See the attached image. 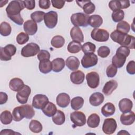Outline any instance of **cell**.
<instances>
[{"instance_id": "484cf974", "label": "cell", "mask_w": 135, "mask_h": 135, "mask_svg": "<svg viewBox=\"0 0 135 135\" xmlns=\"http://www.w3.org/2000/svg\"><path fill=\"white\" fill-rule=\"evenodd\" d=\"M23 81L18 78H14L12 79L9 83V87L11 90L18 92L21 90L24 86Z\"/></svg>"}, {"instance_id": "11a10c76", "label": "cell", "mask_w": 135, "mask_h": 135, "mask_svg": "<svg viewBox=\"0 0 135 135\" xmlns=\"http://www.w3.org/2000/svg\"><path fill=\"white\" fill-rule=\"evenodd\" d=\"M8 100L7 94L3 92H0V104H3L5 103Z\"/></svg>"}, {"instance_id": "7a4b0ae2", "label": "cell", "mask_w": 135, "mask_h": 135, "mask_svg": "<svg viewBox=\"0 0 135 135\" xmlns=\"http://www.w3.org/2000/svg\"><path fill=\"white\" fill-rule=\"evenodd\" d=\"M32 105L25 104L15 107L12 112L13 119L15 121H20L24 118L32 119L35 115V111Z\"/></svg>"}, {"instance_id": "db71d44e", "label": "cell", "mask_w": 135, "mask_h": 135, "mask_svg": "<svg viewBox=\"0 0 135 135\" xmlns=\"http://www.w3.org/2000/svg\"><path fill=\"white\" fill-rule=\"evenodd\" d=\"M25 7L28 10H32L35 7V1H23Z\"/></svg>"}, {"instance_id": "277c9868", "label": "cell", "mask_w": 135, "mask_h": 135, "mask_svg": "<svg viewBox=\"0 0 135 135\" xmlns=\"http://www.w3.org/2000/svg\"><path fill=\"white\" fill-rule=\"evenodd\" d=\"M23 1H12L10 2L6 8L8 17L21 14L20 12L24 8Z\"/></svg>"}, {"instance_id": "603a6c76", "label": "cell", "mask_w": 135, "mask_h": 135, "mask_svg": "<svg viewBox=\"0 0 135 135\" xmlns=\"http://www.w3.org/2000/svg\"><path fill=\"white\" fill-rule=\"evenodd\" d=\"M57 104L61 108H66L70 102V97L66 93H61L57 95L56 99Z\"/></svg>"}, {"instance_id": "f1b7e54d", "label": "cell", "mask_w": 135, "mask_h": 135, "mask_svg": "<svg viewBox=\"0 0 135 135\" xmlns=\"http://www.w3.org/2000/svg\"><path fill=\"white\" fill-rule=\"evenodd\" d=\"M115 111V108L114 104L111 102L106 103L101 108L102 114L106 117L112 115Z\"/></svg>"}, {"instance_id": "30bf717a", "label": "cell", "mask_w": 135, "mask_h": 135, "mask_svg": "<svg viewBox=\"0 0 135 135\" xmlns=\"http://www.w3.org/2000/svg\"><path fill=\"white\" fill-rule=\"evenodd\" d=\"M57 13L53 11H51L45 14L44 17V23L46 27L49 28H53L57 23Z\"/></svg>"}, {"instance_id": "bcb514c9", "label": "cell", "mask_w": 135, "mask_h": 135, "mask_svg": "<svg viewBox=\"0 0 135 135\" xmlns=\"http://www.w3.org/2000/svg\"><path fill=\"white\" fill-rule=\"evenodd\" d=\"M110 49L106 46H102L98 50V55L102 58L107 57L110 54Z\"/></svg>"}, {"instance_id": "ee69618b", "label": "cell", "mask_w": 135, "mask_h": 135, "mask_svg": "<svg viewBox=\"0 0 135 135\" xmlns=\"http://www.w3.org/2000/svg\"><path fill=\"white\" fill-rule=\"evenodd\" d=\"M112 19L114 22H120L122 21L124 17V13L122 9L113 12L111 15Z\"/></svg>"}, {"instance_id": "7dc6e473", "label": "cell", "mask_w": 135, "mask_h": 135, "mask_svg": "<svg viewBox=\"0 0 135 135\" xmlns=\"http://www.w3.org/2000/svg\"><path fill=\"white\" fill-rule=\"evenodd\" d=\"M37 57L38 60L40 61L49 60L50 58V53L45 50H41L38 53L37 55Z\"/></svg>"}, {"instance_id": "8d00e7d4", "label": "cell", "mask_w": 135, "mask_h": 135, "mask_svg": "<svg viewBox=\"0 0 135 135\" xmlns=\"http://www.w3.org/2000/svg\"><path fill=\"white\" fill-rule=\"evenodd\" d=\"M0 120L2 123L3 124H10L13 120V115L11 112L7 110L3 111L0 115Z\"/></svg>"}, {"instance_id": "d4e9b609", "label": "cell", "mask_w": 135, "mask_h": 135, "mask_svg": "<svg viewBox=\"0 0 135 135\" xmlns=\"http://www.w3.org/2000/svg\"><path fill=\"white\" fill-rule=\"evenodd\" d=\"M118 87V83L115 80H111L105 83L102 92L105 95H110Z\"/></svg>"}, {"instance_id": "ba28073f", "label": "cell", "mask_w": 135, "mask_h": 135, "mask_svg": "<svg viewBox=\"0 0 135 135\" xmlns=\"http://www.w3.org/2000/svg\"><path fill=\"white\" fill-rule=\"evenodd\" d=\"M70 119L73 123V127H82L86 123V117L81 111H74L70 114Z\"/></svg>"}, {"instance_id": "ac0fdd59", "label": "cell", "mask_w": 135, "mask_h": 135, "mask_svg": "<svg viewBox=\"0 0 135 135\" xmlns=\"http://www.w3.org/2000/svg\"><path fill=\"white\" fill-rule=\"evenodd\" d=\"M24 30L30 35H34L37 31V23L33 20H27L23 25Z\"/></svg>"}, {"instance_id": "d590c367", "label": "cell", "mask_w": 135, "mask_h": 135, "mask_svg": "<svg viewBox=\"0 0 135 135\" xmlns=\"http://www.w3.org/2000/svg\"><path fill=\"white\" fill-rule=\"evenodd\" d=\"M51 44L55 48H61L65 44L64 38L61 35H56L52 38Z\"/></svg>"}, {"instance_id": "60d3db41", "label": "cell", "mask_w": 135, "mask_h": 135, "mask_svg": "<svg viewBox=\"0 0 135 135\" xmlns=\"http://www.w3.org/2000/svg\"><path fill=\"white\" fill-rule=\"evenodd\" d=\"M130 30V26L129 23L126 21H122L118 23L117 25V30L118 31L127 34Z\"/></svg>"}, {"instance_id": "e0dca14e", "label": "cell", "mask_w": 135, "mask_h": 135, "mask_svg": "<svg viewBox=\"0 0 135 135\" xmlns=\"http://www.w3.org/2000/svg\"><path fill=\"white\" fill-rule=\"evenodd\" d=\"M76 3L81 7L85 14H91L94 12L95 6L90 0L89 1H76Z\"/></svg>"}, {"instance_id": "4dcf8cb0", "label": "cell", "mask_w": 135, "mask_h": 135, "mask_svg": "<svg viewBox=\"0 0 135 135\" xmlns=\"http://www.w3.org/2000/svg\"><path fill=\"white\" fill-rule=\"evenodd\" d=\"M42 112L44 114L49 117H52L57 111V108L56 105L52 102H49L42 109Z\"/></svg>"}, {"instance_id": "3957f363", "label": "cell", "mask_w": 135, "mask_h": 135, "mask_svg": "<svg viewBox=\"0 0 135 135\" xmlns=\"http://www.w3.org/2000/svg\"><path fill=\"white\" fill-rule=\"evenodd\" d=\"M130 50L123 46H120L116 51L115 54L112 57V64L117 68H122L126 62V58L130 54Z\"/></svg>"}, {"instance_id": "b9f144b4", "label": "cell", "mask_w": 135, "mask_h": 135, "mask_svg": "<svg viewBox=\"0 0 135 135\" xmlns=\"http://www.w3.org/2000/svg\"><path fill=\"white\" fill-rule=\"evenodd\" d=\"M95 49L96 46L95 44L90 42H86L82 45V51L85 54L88 53H94L95 51Z\"/></svg>"}, {"instance_id": "9f6ffc18", "label": "cell", "mask_w": 135, "mask_h": 135, "mask_svg": "<svg viewBox=\"0 0 135 135\" xmlns=\"http://www.w3.org/2000/svg\"><path fill=\"white\" fill-rule=\"evenodd\" d=\"M20 134V133L15 132L11 129H7L2 130L0 132L1 135H2V134Z\"/></svg>"}, {"instance_id": "e575fe53", "label": "cell", "mask_w": 135, "mask_h": 135, "mask_svg": "<svg viewBox=\"0 0 135 135\" xmlns=\"http://www.w3.org/2000/svg\"><path fill=\"white\" fill-rule=\"evenodd\" d=\"M84 99L81 97L73 98L71 101V107L72 109L78 110L80 109L83 105Z\"/></svg>"}, {"instance_id": "74e56055", "label": "cell", "mask_w": 135, "mask_h": 135, "mask_svg": "<svg viewBox=\"0 0 135 135\" xmlns=\"http://www.w3.org/2000/svg\"><path fill=\"white\" fill-rule=\"evenodd\" d=\"M67 49L69 52L71 53H77L82 49V45L80 43L75 41H71L69 43Z\"/></svg>"}, {"instance_id": "836d02e7", "label": "cell", "mask_w": 135, "mask_h": 135, "mask_svg": "<svg viewBox=\"0 0 135 135\" xmlns=\"http://www.w3.org/2000/svg\"><path fill=\"white\" fill-rule=\"evenodd\" d=\"M52 121L56 125L63 124L65 121V116L64 112L61 110H57L52 116Z\"/></svg>"}, {"instance_id": "8fae6325", "label": "cell", "mask_w": 135, "mask_h": 135, "mask_svg": "<svg viewBox=\"0 0 135 135\" xmlns=\"http://www.w3.org/2000/svg\"><path fill=\"white\" fill-rule=\"evenodd\" d=\"M98 61L97 55L94 53L85 54L81 60V64L84 68H89L95 65Z\"/></svg>"}, {"instance_id": "9c48e42d", "label": "cell", "mask_w": 135, "mask_h": 135, "mask_svg": "<svg viewBox=\"0 0 135 135\" xmlns=\"http://www.w3.org/2000/svg\"><path fill=\"white\" fill-rule=\"evenodd\" d=\"M91 36L93 40L97 42H106L109 38V33L105 30L96 28L92 31Z\"/></svg>"}, {"instance_id": "f6af8a7d", "label": "cell", "mask_w": 135, "mask_h": 135, "mask_svg": "<svg viewBox=\"0 0 135 135\" xmlns=\"http://www.w3.org/2000/svg\"><path fill=\"white\" fill-rule=\"evenodd\" d=\"M16 40L18 44L23 45L28 41L29 36L27 33L21 32L17 35Z\"/></svg>"}, {"instance_id": "52a82bcc", "label": "cell", "mask_w": 135, "mask_h": 135, "mask_svg": "<svg viewBox=\"0 0 135 135\" xmlns=\"http://www.w3.org/2000/svg\"><path fill=\"white\" fill-rule=\"evenodd\" d=\"M40 51V46L35 43H30L24 46L21 50V55L25 57L34 56Z\"/></svg>"}, {"instance_id": "f35d334b", "label": "cell", "mask_w": 135, "mask_h": 135, "mask_svg": "<svg viewBox=\"0 0 135 135\" xmlns=\"http://www.w3.org/2000/svg\"><path fill=\"white\" fill-rule=\"evenodd\" d=\"M30 130L34 133H39L42 131L43 127L41 122L36 120H32L29 124Z\"/></svg>"}, {"instance_id": "ab89813d", "label": "cell", "mask_w": 135, "mask_h": 135, "mask_svg": "<svg viewBox=\"0 0 135 135\" xmlns=\"http://www.w3.org/2000/svg\"><path fill=\"white\" fill-rule=\"evenodd\" d=\"M12 31V28L9 23L6 22L1 23L0 25V33L3 36H8Z\"/></svg>"}, {"instance_id": "7c38bea8", "label": "cell", "mask_w": 135, "mask_h": 135, "mask_svg": "<svg viewBox=\"0 0 135 135\" xmlns=\"http://www.w3.org/2000/svg\"><path fill=\"white\" fill-rule=\"evenodd\" d=\"M117 127L115 120L113 118H107L104 120L102 126V131L107 134H113Z\"/></svg>"}, {"instance_id": "9a60e30c", "label": "cell", "mask_w": 135, "mask_h": 135, "mask_svg": "<svg viewBox=\"0 0 135 135\" xmlns=\"http://www.w3.org/2000/svg\"><path fill=\"white\" fill-rule=\"evenodd\" d=\"M88 85L91 89L97 88L100 83L99 75L97 72H91L86 75Z\"/></svg>"}, {"instance_id": "681fc988", "label": "cell", "mask_w": 135, "mask_h": 135, "mask_svg": "<svg viewBox=\"0 0 135 135\" xmlns=\"http://www.w3.org/2000/svg\"><path fill=\"white\" fill-rule=\"evenodd\" d=\"M126 70L127 72L131 75H133L135 74V62L133 60L130 61L128 63Z\"/></svg>"}, {"instance_id": "f907efd6", "label": "cell", "mask_w": 135, "mask_h": 135, "mask_svg": "<svg viewBox=\"0 0 135 135\" xmlns=\"http://www.w3.org/2000/svg\"><path fill=\"white\" fill-rule=\"evenodd\" d=\"M51 2L53 7L57 9H61L64 6L65 1L62 0H52Z\"/></svg>"}, {"instance_id": "7402d4cb", "label": "cell", "mask_w": 135, "mask_h": 135, "mask_svg": "<svg viewBox=\"0 0 135 135\" xmlns=\"http://www.w3.org/2000/svg\"><path fill=\"white\" fill-rule=\"evenodd\" d=\"M85 75L84 73L80 70L72 72L70 74L71 81L74 84H80L84 80Z\"/></svg>"}, {"instance_id": "cb8c5ba5", "label": "cell", "mask_w": 135, "mask_h": 135, "mask_svg": "<svg viewBox=\"0 0 135 135\" xmlns=\"http://www.w3.org/2000/svg\"><path fill=\"white\" fill-rule=\"evenodd\" d=\"M104 97L100 92H95L92 94L89 98L90 103L94 107H97L102 104L104 101Z\"/></svg>"}, {"instance_id": "6da1fadb", "label": "cell", "mask_w": 135, "mask_h": 135, "mask_svg": "<svg viewBox=\"0 0 135 135\" xmlns=\"http://www.w3.org/2000/svg\"><path fill=\"white\" fill-rule=\"evenodd\" d=\"M110 37L115 42L128 49H134L135 38L133 36L124 34L115 30L110 34Z\"/></svg>"}, {"instance_id": "d6986e66", "label": "cell", "mask_w": 135, "mask_h": 135, "mask_svg": "<svg viewBox=\"0 0 135 135\" xmlns=\"http://www.w3.org/2000/svg\"><path fill=\"white\" fill-rule=\"evenodd\" d=\"M70 36L73 41L79 43L83 42L84 41V36L81 30L79 27H73L70 31Z\"/></svg>"}, {"instance_id": "1f68e13d", "label": "cell", "mask_w": 135, "mask_h": 135, "mask_svg": "<svg viewBox=\"0 0 135 135\" xmlns=\"http://www.w3.org/2000/svg\"><path fill=\"white\" fill-rule=\"evenodd\" d=\"M38 68L41 72L44 74H47L52 70V62L50 60L40 61Z\"/></svg>"}, {"instance_id": "4316f807", "label": "cell", "mask_w": 135, "mask_h": 135, "mask_svg": "<svg viewBox=\"0 0 135 135\" xmlns=\"http://www.w3.org/2000/svg\"><path fill=\"white\" fill-rule=\"evenodd\" d=\"M103 23V19L99 15H92L89 17L88 20V23L91 27L95 28L100 27Z\"/></svg>"}, {"instance_id": "8992f818", "label": "cell", "mask_w": 135, "mask_h": 135, "mask_svg": "<svg viewBox=\"0 0 135 135\" xmlns=\"http://www.w3.org/2000/svg\"><path fill=\"white\" fill-rule=\"evenodd\" d=\"M16 52V47L11 44L6 45L4 47H1L0 59L2 61H9L12 59V56L14 55Z\"/></svg>"}, {"instance_id": "5bb4252c", "label": "cell", "mask_w": 135, "mask_h": 135, "mask_svg": "<svg viewBox=\"0 0 135 135\" xmlns=\"http://www.w3.org/2000/svg\"><path fill=\"white\" fill-rule=\"evenodd\" d=\"M31 89L27 85H24L23 88L17 92L16 94V99L21 104H25L28 100L29 95L31 94Z\"/></svg>"}, {"instance_id": "83f0119b", "label": "cell", "mask_w": 135, "mask_h": 135, "mask_svg": "<svg viewBox=\"0 0 135 135\" xmlns=\"http://www.w3.org/2000/svg\"><path fill=\"white\" fill-rule=\"evenodd\" d=\"M65 64L70 70L75 71L78 69L80 65V61L76 57L71 56L66 59Z\"/></svg>"}, {"instance_id": "5b68a950", "label": "cell", "mask_w": 135, "mask_h": 135, "mask_svg": "<svg viewBox=\"0 0 135 135\" xmlns=\"http://www.w3.org/2000/svg\"><path fill=\"white\" fill-rule=\"evenodd\" d=\"M89 16L83 13L73 14L70 18L71 22L75 27H86L88 25V20Z\"/></svg>"}, {"instance_id": "816d5d0a", "label": "cell", "mask_w": 135, "mask_h": 135, "mask_svg": "<svg viewBox=\"0 0 135 135\" xmlns=\"http://www.w3.org/2000/svg\"><path fill=\"white\" fill-rule=\"evenodd\" d=\"M13 22H14L16 24L19 25H22L24 22V20L21 16V14L16 16H12L8 17Z\"/></svg>"}, {"instance_id": "c3c4849f", "label": "cell", "mask_w": 135, "mask_h": 135, "mask_svg": "<svg viewBox=\"0 0 135 135\" xmlns=\"http://www.w3.org/2000/svg\"><path fill=\"white\" fill-rule=\"evenodd\" d=\"M117 68H116L113 64L109 65L106 70V74L108 77L113 78L114 77L117 73Z\"/></svg>"}, {"instance_id": "ffe728a7", "label": "cell", "mask_w": 135, "mask_h": 135, "mask_svg": "<svg viewBox=\"0 0 135 135\" xmlns=\"http://www.w3.org/2000/svg\"><path fill=\"white\" fill-rule=\"evenodd\" d=\"M133 107V103L131 100L128 98H123L119 102V108L123 113H127L131 111Z\"/></svg>"}, {"instance_id": "44dd1931", "label": "cell", "mask_w": 135, "mask_h": 135, "mask_svg": "<svg viewBox=\"0 0 135 135\" xmlns=\"http://www.w3.org/2000/svg\"><path fill=\"white\" fill-rule=\"evenodd\" d=\"M121 123L125 126H129L133 123L135 120V114L134 112L130 111L122 114L120 118Z\"/></svg>"}, {"instance_id": "2e32d148", "label": "cell", "mask_w": 135, "mask_h": 135, "mask_svg": "<svg viewBox=\"0 0 135 135\" xmlns=\"http://www.w3.org/2000/svg\"><path fill=\"white\" fill-rule=\"evenodd\" d=\"M130 5L129 1H111L109 3V7L113 12L128 8Z\"/></svg>"}, {"instance_id": "6f0895ef", "label": "cell", "mask_w": 135, "mask_h": 135, "mask_svg": "<svg viewBox=\"0 0 135 135\" xmlns=\"http://www.w3.org/2000/svg\"><path fill=\"white\" fill-rule=\"evenodd\" d=\"M129 134V133L126 131V130H120V131L118 133V134Z\"/></svg>"}, {"instance_id": "f546056e", "label": "cell", "mask_w": 135, "mask_h": 135, "mask_svg": "<svg viewBox=\"0 0 135 135\" xmlns=\"http://www.w3.org/2000/svg\"><path fill=\"white\" fill-rule=\"evenodd\" d=\"M52 70L55 72H59L64 69L65 62L63 59L57 57L52 61Z\"/></svg>"}, {"instance_id": "7bdbcfd3", "label": "cell", "mask_w": 135, "mask_h": 135, "mask_svg": "<svg viewBox=\"0 0 135 135\" xmlns=\"http://www.w3.org/2000/svg\"><path fill=\"white\" fill-rule=\"evenodd\" d=\"M45 13L43 11H35L31 14V18L36 23H40L44 19Z\"/></svg>"}, {"instance_id": "4fadbf2b", "label": "cell", "mask_w": 135, "mask_h": 135, "mask_svg": "<svg viewBox=\"0 0 135 135\" xmlns=\"http://www.w3.org/2000/svg\"><path fill=\"white\" fill-rule=\"evenodd\" d=\"M49 102V99L46 95L38 94L33 98L32 106L37 109H42Z\"/></svg>"}, {"instance_id": "f5cc1de1", "label": "cell", "mask_w": 135, "mask_h": 135, "mask_svg": "<svg viewBox=\"0 0 135 135\" xmlns=\"http://www.w3.org/2000/svg\"><path fill=\"white\" fill-rule=\"evenodd\" d=\"M38 5L41 8L47 9L50 7L51 2L49 0H40L38 1Z\"/></svg>"}, {"instance_id": "d6a6232c", "label": "cell", "mask_w": 135, "mask_h": 135, "mask_svg": "<svg viewBox=\"0 0 135 135\" xmlns=\"http://www.w3.org/2000/svg\"><path fill=\"white\" fill-rule=\"evenodd\" d=\"M100 119L99 116L96 113H92L89 116L87 120L88 126L91 128H95L99 126Z\"/></svg>"}]
</instances>
